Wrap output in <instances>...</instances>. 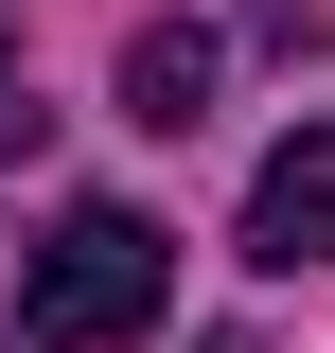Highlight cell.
Wrapping results in <instances>:
<instances>
[{
	"label": "cell",
	"instance_id": "obj_1",
	"mask_svg": "<svg viewBox=\"0 0 335 353\" xmlns=\"http://www.w3.org/2000/svg\"><path fill=\"white\" fill-rule=\"evenodd\" d=\"M159 318V230L124 212V194H71V212L36 230V265H18V336L36 353H106Z\"/></svg>",
	"mask_w": 335,
	"mask_h": 353
},
{
	"label": "cell",
	"instance_id": "obj_2",
	"mask_svg": "<svg viewBox=\"0 0 335 353\" xmlns=\"http://www.w3.org/2000/svg\"><path fill=\"white\" fill-rule=\"evenodd\" d=\"M247 265H335V124L265 141V176H247Z\"/></svg>",
	"mask_w": 335,
	"mask_h": 353
},
{
	"label": "cell",
	"instance_id": "obj_3",
	"mask_svg": "<svg viewBox=\"0 0 335 353\" xmlns=\"http://www.w3.org/2000/svg\"><path fill=\"white\" fill-rule=\"evenodd\" d=\"M194 106H212V18H141V36H124V124L176 141Z\"/></svg>",
	"mask_w": 335,
	"mask_h": 353
},
{
	"label": "cell",
	"instance_id": "obj_4",
	"mask_svg": "<svg viewBox=\"0 0 335 353\" xmlns=\"http://www.w3.org/2000/svg\"><path fill=\"white\" fill-rule=\"evenodd\" d=\"M36 124H53V106L18 88V53H0V159H36Z\"/></svg>",
	"mask_w": 335,
	"mask_h": 353
},
{
	"label": "cell",
	"instance_id": "obj_5",
	"mask_svg": "<svg viewBox=\"0 0 335 353\" xmlns=\"http://www.w3.org/2000/svg\"><path fill=\"white\" fill-rule=\"evenodd\" d=\"M0 353H18V318H0Z\"/></svg>",
	"mask_w": 335,
	"mask_h": 353
},
{
	"label": "cell",
	"instance_id": "obj_6",
	"mask_svg": "<svg viewBox=\"0 0 335 353\" xmlns=\"http://www.w3.org/2000/svg\"><path fill=\"white\" fill-rule=\"evenodd\" d=\"M230 353H247V336H230Z\"/></svg>",
	"mask_w": 335,
	"mask_h": 353
}]
</instances>
